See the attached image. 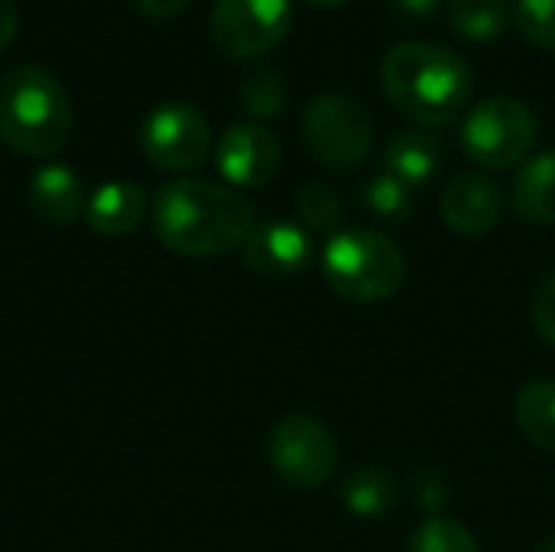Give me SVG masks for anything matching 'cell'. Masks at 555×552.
I'll list each match as a JSON object with an SVG mask.
<instances>
[{"mask_svg":"<svg viewBox=\"0 0 555 552\" xmlns=\"http://www.w3.org/2000/svg\"><path fill=\"white\" fill-rule=\"evenodd\" d=\"M254 208L228 185L202 179H172L153 195V231L172 254L221 257L250 238Z\"/></svg>","mask_w":555,"mask_h":552,"instance_id":"1","label":"cell"},{"mask_svg":"<svg viewBox=\"0 0 555 552\" xmlns=\"http://www.w3.org/2000/svg\"><path fill=\"white\" fill-rule=\"evenodd\" d=\"M387 98L426 127L452 124L472 98L468 62L436 42H400L380 62Z\"/></svg>","mask_w":555,"mask_h":552,"instance_id":"2","label":"cell"},{"mask_svg":"<svg viewBox=\"0 0 555 552\" xmlns=\"http://www.w3.org/2000/svg\"><path fill=\"white\" fill-rule=\"evenodd\" d=\"M72 101L46 65L23 62L0 75V140L23 156L59 153L72 137Z\"/></svg>","mask_w":555,"mask_h":552,"instance_id":"3","label":"cell"},{"mask_svg":"<svg viewBox=\"0 0 555 552\" xmlns=\"http://www.w3.org/2000/svg\"><path fill=\"white\" fill-rule=\"evenodd\" d=\"M322 277L348 303H384L406 277V257L397 241L371 228H348L322 247Z\"/></svg>","mask_w":555,"mask_h":552,"instance_id":"4","label":"cell"},{"mask_svg":"<svg viewBox=\"0 0 555 552\" xmlns=\"http://www.w3.org/2000/svg\"><path fill=\"white\" fill-rule=\"evenodd\" d=\"M537 114L511 94L478 101L462 124V146L468 159L485 169H511L530 156L537 143Z\"/></svg>","mask_w":555,"mask_h":552,"instance_id":"5","label":"cell"},{"mask_svg":"<svg viewBox=\"0 0 555 552\" xmlns=\"http://www.w3.org/2000/svg\"><path fill=\"white\" fill-rule=\"evenodd\" d=\"M302 143L328 169H354L374 146V120L348 94H315L302 111Z\"/></svg>","mask_w":555,"mask_h":552,"instance_id":"6","label":"cell"},{"mask_svg":"<svg viewBox=\"0 0 555 552\" xmlns=\"http://www.w3.org/2000/svg\"><path fill=\"white\" fill-rule=\"evenodd\" d=\"M267 459L273 472L299 491L322 488L338 468V442L325 423L296 413L280 420L267 436Z\"/></svg>","mask_w":555,"mask_h":552,"instance_id":"7","label":"cell"},{"mask_svg":"<svg viewBox=\"0 0 555 552\" xmlns=\"http://www.w3.org/2000/svg\"><path fill=\"white\" fill-rule=\"evenodd\" d=\"M140 150L156 169L189 172L211 153V124L189 101H163L143 114Z\"/></svg>","mask_w":555,"mask_h":552,"instance_id":"8","label":"cell"},{"mask_svg":"<svg viewBox=\"0 0 555 552\" xmlns=\"http://www.w3.org/2000/svg\"><path fill=\"white\" fill-rule=\"evenodd\" d=\"M293 26L289 0H215L211 39L231 59H260L273 52Z\"/></svg>","mask_w":555,"mask_h":552,"instance_id":"9","label":"cell"},{"mask_svg":"<svg viewBox=\"0 0 555 552\" xmlns=\"http://www.w3.org/2000/svg\"><path fill=\"white\" fill-rule=\"evenodd\" d=\"M215 166L228 185L260 189L280 169V140L257 120L231 124L215 146Z\"/></svg>","mask_w":555,"mask_h":552,"instance_id":"10","label":"cell"},{"mask_svg":"<svg viewBox=\"0 0 555 552\" xmlns=\"http://www.w3.org/2000/svg\"><path fill=\"white\" fill-rule=\"evenodd\" d=\"M504 198L485 172H459L442 192V221L462 238L488 234L501 218Z\"/></svg>","mask_w":555,"mask_h":552,"instance_id":"11","label":"cell"},{"mask_svg":"<svg viewBox=\"0 0 555 552\" xmlns=\"http://www.w3.org/2000/svg\"><path fill=\"white\" fill-rule=\"evenodd\" d=\"M244 264L263 277H293L312 260V238L293 221H263L244 241Z\"/></svg>","mask_w":555,"mask_h":552,"instance_id":"12","label":"cell"},{"mask_svg":"<svg viewBox=\"0 0 555 552\" xmlns=\"http://www.w3.org/2000/svg\"><path fill=\"white\" fill-rule=\"evenodd\" d=\"M146 208H150V195L140 182L111 179L88 195L85 221L101 238H124L143 221Z\"/></svg>","mask_w":555,"mask_h":552,"instance_id":"13","label":"cell"},{"mask_svg":"<svg viewBox=\"0 0 555 552\" xmlns=\"http://www.w3.org/2000/svg\"><path fill=\"white\" fill-rule=\"evenodd\" d=\"M29 205L33 211L49 221V224H68L78 215H85V189L75 169L62 166V163H46L33 172L29 179Z\"/></svg>","mask_w":555,"mask_h":552,"instance_id":"14","label":"cell"},{"mask_svg":"<svg viewBox=\"0 0 555 552\" xmlns=\"http://www.w3.org/2000/svg\"><path fill=\"white\" fill-rule=\"evenodd\" d=\"M387 172H393L400 182H406L413 192L429 185L442 166V143L426 130H400L384 146Z\"/></svg>","mask_w":555,"mask_h":552,"instance_id":"15","label":"cell"},{"mask_svg":"<svg viewBox=\"0 0 555 552\" xmlns=\"http://www.w3.org/2000/svg\"><path fill=\"white\" fill-rule=\"evenodd\" d=\"M511 202L524 221L555 224V146L530 156L511 185Z\"/></svg>","mask_w":555,"mask_h":552,"instance_id":"16","label":"cell"},{"mask_svg":"<svg viewBox=\"0 0 555 552\" xmlns=\"http://www.w3.org/2000/svg\"><path fill=\"white\" fill-rule=\"evenodd\" d=\"M341 498L354 517H387L400 501V485L387 468L364 465L345 478Z\"/></svg>","mask_w":555,"mask_h":552,"instance_id":"17","label":"cell"},{"mask_svg":"<svg viewBox=\"0 0 555 552\" xmlns=\"http://www.w3.org/2000/svg\"><path fill=\"white\" fill-rule=\"evenodd\" d=\"M514 416L520 433L543 452L555 455V381H530L520 387Z\"/></svg>","mask_w":555,"mask_h":552,"instance_id":"18","label":"cell"},{"mask_svg":"<svg viewBox=\"0 0 555 552\" xmlns=\"http://www.w3.org/2000/svg\"><path fill=\"white\" fill-rule=\"evenodd\" d=\"M449 23L478 42L498 39L511 26L507 0H449Z\"/></svg>","mask_w":555,"mask_h":552,"instance_id":"19","label":"cell"},{"mask_svg":"<svg viewBox=\"0 0 555 552\" xmlns=\"http://www.w3.org/2000/svg\"><path fill=\"white\" fill-rule=\"evenodd\" d=\"M289 101L286 78L276 68H250L241 81V104L250 117H276Z\"/></svg>","mask_w":555,"mask_h":552,"instance_id":"20","label":"cell"},{"mask_svg":"<svg viewBox=\"0 0 555 552\" xmlns=\"http://www.w3.org/2000/svg\"><path fill=\"white\" fill-rule=\"evenodd\" d=\"M361 202L380 221H406L410 211H413V189L406 182H400L393 172L384 169L380 176L364 182Z\"/></svg>","mask_w":555,"mask_h":552,"instance_id":"21","label":"cell"},{"mask_svg":"<svg viewBox=\"0 0 555 552\" xmlns=\"http://www.w3.org/2000/svg\"><path fill=\"white\" fill-rule=\"evenodd\" d=\"M410 552H481L472 530H465L459 521L446 517H429L426 524L416 527L410 537Z\"/></svg>","mask_w":555,"mask_h":552,"instance_id":"22","label":"cell"},{"mask_svg":"<svg viewBox=\"0 0 555 552\" xmlns=\"http://www.w3.org/2000/svg\"><path fill=\"white\" fill-rule=\"evenodd\" d=\"M296 211L312 231H335L341 221V198L322 182H302L296 192Z\"/></svg>","mask_w":555,"mask_h":552,"instance_id":"23","label":"cell"},{"mask_svg":"<svg viewBox=\"0 0 555 552\" xmlns=\"http://www.w3.org/2000/svg\"><path fill=\"white\" fill-rule=\"evenodd\" d=\"M514 16L530 42L555 49V0H517Z\"/></svg>","mask_w":555,"mask_h":552,"instance_id":"24","label":"cell"},{"mask_svg":"<svg viewBox=\"0 0 555 552\" xmlns=\"http://www.w3.org/2000/svg\"><path fill=\"white\" fill-rule=\"evenodd\" d=\"M530 319H533V329L537 335L555 348V273L546 277L533 296V306H530Z\"/></svg>","mask_w":555,"mask_h":552,"instance_id":"25","label":"cell"},{"mask_svg":"<svg viewBox=\"0 0 555 552\" xmlns=\"http://www.w3.org/2000/svg\"><path fill=\"white\" fill-rule=\"evenodd\" d=\"M185 3H189V0H133V7H137L143 16H150V20H169V16H176Z\"/></svg>","mask_w":555,"mask_h":552,"instance_id":"26","label":"cell"},{"mask_svg":"<svg viewBox=\"0 0 555 552\" xmlns=\"http://www.w3.org/2000/svg\"><path fill=\"white\" fill-rule=\"evenodd\" d=\"M20 29V13H16V3L13 0H0V52L13 42Z\"/></svg>","mask_w":555,"mask_h":552,"instance_id":"27","label":"cell"},{"mask_svg":"<svg viewBox=\"0 0 555 552\" xmlns=\"http://www.w3.org/2000/svg\"><path fill=\"white\" fill-rule=\"evenodd\" d=\"M403 13H410V16H429V13H436L439 10V0H393Z\"/></svg>","mask_w":555,"mask_h":552,"instance_id":"28","label":"cell"},{"mask_svg":"<svg viewBox=\"0 0 555 552\" xmlns=\"http://www.w3.org/2000/svg\"><path fill=\"white\" fill-rule=\"evenodd\" d=\"M306 3H312V7H341L348 0H306Z\"/></svg>","mask_w":555,"mask_h":552,"instance_id":"29","label":"cell"},{"mask_svg":"<svg viewBox=\"0 0 555 552\" xmlns=\"http://www.w3.org/2000/svg\"><path fill=\"white\" fill-rule=\"evenodd\" d=\"M537 552H555V534L553 537H550V540H546V543H543V547H540V550Z\"/></svg>","mask_w":555,"mask_h":552,"instance_id":"30","label":"cell"}]
</instances>
